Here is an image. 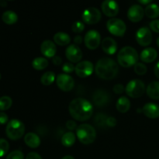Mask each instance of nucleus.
<instances>
[{"label":"nucleus","instance_id":"3c124183","mask_svg":"<svg viewBox=\"0 0 159 159\" xmlns=\"http://www.w3.org/2000/svg\"><path fill=\"white\" fill-rule=\"evenodd\" d=\"M0 79H1V75H0Z\"/></svg>","mask_w":159,"mask_h":159},{"label":"nucleus","instance_id":"09e8293b","mask_svg":"<svg viewBox=\"0 0 159 159\" xmlns=\"http://www.w3.org/2000/svg\"><path fill=\"white\" fill-rule=\"evenodd\" d=\"M157 45H158L159 48V37H158V39H157Z\"/></svg>","mask_w":159,"mask_h":159},{"label":"nucleus","instance_id":"2eb2a0df","mask_svg":"<svg viewBox=\"0 0 159 159\" xmlns=\"http://www.w3.org/2000/svg\"><path fill=\"white\" fill-rule=\"evenodd\" d=\"M144 15V9L140 5H133L127 11V17L131 22H139Z\"/></svg>","mask_w":159,"mask_h":159},{"label":"nucleus","instance_id":"37998d69","mask_svg":"<svg viewBox=\"0 0 159 159\" xmlns=\"http://www.w3.org/2000/svg\"><path fill=\"white\" fill-rule=\"evenodd\" d=\"M52 61L54 65H60L62 63V59L60 56H54L52 57Z\"/></svg>","mask_w":159,"mask_h":159},{"label":"nucleus","instance_id":"2f4dec72","mask_svg":"<svg viewBox=\"0 0 159 159\" xmlns=\"http://www.w3.org/2000/svg\"><path fill=\"white\" fill-rule=\"evenodd\" d=\"M9 149V142L6 139L0 138V158L7 154Z\"/></svg>","mask_w":159,"mask_h":159},{"label":"nucleus","instance_id":"6e6552de","mask_svg":"<svg viewBox=\"0 0 159 159\" xmlns=\"http://www.w3.org/2000/svg\"><path fill=\"white\" fill-rule=\"evenodd\" d=\"M101 36L99 31L96 30H90L85 34L84 42L86 46L90 50H95L100 44Z\"/></svg>","mask_w":159,"mask_h":159},{"label":"nucleus","instance_id":"0eeeda50","mask_svg":"<svg viewBox=\"0 0 159 159\" xmlns=\"http://www.w3.org/2000/svg\"><path fill=\"white\" fill-rule=\"evenodd\" d=\"M107 28L110 34L118 37H123L127 30L125 23L117 18L110 19L107 23Z\"/></svg>","mask_w":159,"mask_h":159},{"label":"nucleus","instance_id":"e433bc0d","mask_svg":"<svg viewBox=\"0 0 159 159\" xmlns=\"http://www.w3.org/2000/svg\"><path fill=\"white\" fill-rule=\"evenodd\" d=\"M151 30L155 33H159V20H154L149 24Z\"/></svg>","mask_w":159,"mask_h":159},{"label":"nucleus","instance_id":"1a4fd4ad","mask_svg":"<svg viewBox=\"0 0 159 159\" xmlns=\"http://www.w3.org/2000/svg\"><path fill=\"white\" fill-rule=\"evenodd\" d=\"M56 83L57 87L62 91H71L75 85V80L71 75L65 73L59 74L56 78Z\"/></svg>","mask_w":159,"mask_h":159},{"label":"nucleus","instance_id":"c03bdc74","mask_svg":"<svg viewBox=\"0 0 159 159\" xmlns=\"http://www.w3.org/2000/svg\"><path fill=\"white\" fill-rule=\"evenodd\" d=\"M82 36H79V35H77V36H75V38H74V43H75V45H79V44H81V43H82Z\"/></svg>","mask_w":159,"mask_h":159},{"label":"nucleus","instance_id":"20e7f679","mask_svg":"<svg viewBox=\"0 0 159 159\" xmlns=\"http://www.w3.org/2000/svg\"><path fill=\"white\" fill-rule=\"evenodd\" d=\"M76 136L83 144H90L96 140V131L94 127L90 124H83L76 129Z\"/></svg>","mask_w":159,"mask_h":159},{"label":"nucleus","instance_id":"a878e982","mask_svg":"<svg viewBox=\"0 0 159 159\" xmlns=\"http://www.w3.org/2000/svg\"><path fill=\"white\" fill-rule=\"evenodd\" d=\"M2 19L3 22L6 23V24L12 25L16 23V21L18 20V16L14 11L7 10L3 12Z\"/></svg>","mask_w":159,"mask_h":159},{"label":"nucleus","instance_id":"9b49d317","mask_svg":"<svg viewBox=\"0 0 159 159\" xmlns=\"http://www.w3.org/2000/svg\"><path fill=\"white\" fill-rule=\"evenodd\" d=\"M94 70V65L90 61H82L76 65L75 71L80 78H86L91 75Z\"/></svg>","mask_w":159,"mask_h":159},{"label":"nucleus","instance_id":"72a5a7b5","mask_svg":"<svg viewBox=\"0 0 159 159\" xmlns=\"http://www.w3.org/2000/svg\"><path fill=\"white\" fill-rule=\"evenodd\" d=\"M6 159H24V155L21 151L15 150L7 155Z\"/></svg>","mask_w":159,"mask_h":159},{"label":"nucleus","instance_id":"79ce46f5","mask_svg":"<svg viewBox=\"0 0 159 159\" xmlns=\"http://www.w3.org/2000/svg\"><path fill=\"white\" fill-rule=\"evenodd\" d=\"M25 159H43L37 152H30Z\"/></svg>","mask_w":159,"mask_h":159},{"label":"nucleus","instance_id":"412c9836","mask_svg":"<svg viewBox=\"0 0 159 159\" xmlns=\"http://www.w3.org/2000/svg\"><path fill=\"white\" fill-rule=\"evenodd\" d=\"M24 142L27 146L31 148H36L39 147L40 144V138L37 134L30 132L27 133L24 137Z\"/></svg>","mask_w":159,"mask_h":159},{"label":"nucleus","instance_id":"473e14b6","mask_svg":"<svg viewBox=\"0 0 159 159\" xmlns=\"http://www.w3.org/2000/svg\"><path fill=\"white\" fill-rule=\"evenodd\" d=\"M108 116L103 113H98L95 117V123L97 126L102 127V126L107 125V120Z\"/></svg>","mask_w":159,"mask_h":159},{"label":"nucleus","instance_id":"4be33fe9","mask_svg":"<svg viewBox=\"0 0 159 159\" xmlns=\"http://www.w3.org/2000/svg\"><path fill=\"white\" fill-rule=\"evenodd\" d=\"M148 96L153 99H159V82L154 81L149 83L146 89Z\"/></svg>","mask_w":159,"mask_h":159},{"label":"nucleus","instance_id":"de8ad7c7","mask_svg":"<svg viewBox=\"0 0 159 159\" xmlns=\"http://www.w3.org/2000/svg\"><path fill=\"white\" fill-rule=\"evenodd\" d=\"M61 159H75V158L74 157L71 156V155H65V156H64Z\"/></svg>","mask_w":159,"mask_h":159},{"label":"nucleus","instance_id":"f03ea898","mask_svg":"<svg viewBox=\"0 0 159 159\" xmlns=\"http://www.w3.org/2000/svg\"><path fill=\"white\" fill-rule=\"evenodd\" d=\"M119 68L113 59L110 57H102L99 59L96 65L95 71L98 77L105 80L114 79L117 75Z\"/></svg>","mask_w":159,"mask_h":159},{"label":"nucleus","instance_id":"393cba45","mask_svg":"<svg viewBox=\"0 0 159 159\" xmlns=\"http://www.w3.org/2000/svg\"><path fill=\"white\" fill-rule=\"evenodd\" d=\"M144 13L150 19L158 18L159 16V6L155 3H151L146 6Z\"/></svg>","mask_w":159,"mask_h":159},{"label":"nucleus","instance_id":"603ef678","mask_svg":"<svg viewBox=\"0 0 159 159\" xmlns=\"http://www.w3.org/2000/svg\"><path fill=\"white\" fill-rule=\"evenodd\" d=\"M158 159H159V158H158Z\"/></svg>","mask_w":159,"mask_h":159},{"label":"nucleus","instance_id":"7c9ffc66","mask_svg":"<svg viewBox=\"0 0 159 159\" xmlns=\"http://www.w3.org/2000/svg\"><path fill=\"white\" fill-rule=\"evenodd\" d=\"M134 72L138 75H144L148 71L147 66L144 63H141V62H138L134 65Z\"/></svg>","mask_w":159,"mask_h":159},{"label":"nucleus","instance_id":"bb28decb","mask_svg":"<svg viewBox=\"0 0 159 159\" xmlns=\"http://www.w3.org/2000/svg\"><path fill=\"white\" fill-rule=\"evenodd\" d=\"M76 137L73 132H66L61 137V144L65 147H71L75 143Z\"/></svg>","mask_w":159,"mask_h":159},{"label":"nucleus","instance_id":"49530a36","mask_svg":"<svg viewBox=\"0 0 159 159\" xmlns=\"http://www.w3.org/2000/svg\"><path fill=\"white\" fill-rule=\"evenodd\" d=\"M140 3L141 4H144V5H147V4H151L152 3V0H139Z\"/></svg>","mask_w":159,"mask_h":159},{"label":"nucleus","instance_id":"6ab92c4d","mask_svg":"<svg viewBox=\"0 0 159 159\" xmlns=\"http://www.w3.org/2000/svg\"><path fill=\"white\" fill-rule=\"evenodd\" d=\"M117 43L113 38L107 37L102 41V48L104 52L107 54H113L117 50Z\"/></svg>","mask_w":159,"mask_h":159},{"label":"nucleus","instance_id":"cd10ccee","mask_svg":"<svg viewBox=\"0 0 159 159\" xmlns=\"http://www.w3.org/2000/svg\"><path fill=\"white\" fill-rule=\"evenodd\" d=\"M48 64L49 62H48V59L43 57H38L33 60L32 66L34 67V69L40 71V70L46 68L48 66Z\"/></svg>","mask_w":159,"mask_h":159},{"label":"nucleus","instance_id":"b1692460","mask_svg":"<svg viewBox=\"0 0 159 159\" xmlns=\"http://www.w3.org/2000/svg\"><path fill=\"white\" fill-rule=\"evenodd\" d=\"M54 43L60 46H65L70 43L71 37L65 32H57L54 35Z\"/></svg>","mask_w":159,"mask_h":159},{"label":"nucleus","instance_id":"c9c22d12","mask_svg":"<svg viewBox=\"0 0 159 159\" xmlns=\"http://www.w3.org/2000/svg\"><path fill=\"white\" fill-rule=\"evenodd\" d=\"M75 68V66H74L73 63L71 62H65L62 66V70L65 72V74L72 72Z\"/></svg>","mask_w":159,"mask_h":159},{"label":"nucleus","instance_id":"5701e85b","mask_svg":"<svg viewBox=\"0 0 159 159\" xmlns=\"http://www.w3.org/2000/svg\"><path fill=\"white\" fill-rule=\"evenodd\" d=\"M116 110L120 113H127L130 108V101L126 96H121L116 102Z\"/></svg>","mask_w":159,"mask_h":159},{"label":"nucleus","instance_id":"c85d7f7f","mask_svg":"<svg viewBox=\"0 0 159 159\" xmlns=\"http://www.w3.org/2000/svg\"><path fill=\"white\" fill-rule=\"evenodd\" d=\"M55 79V74L53 71H47L40 77V82L44 85H49L54 82Z\"/></svg>","mask_w":159,"mask_h":159},{"label":"nucleus","instance_id":"ddd939ff","mask_svg":"<svg viewBox=\"0 0 159 159\" xmlns=\"http://www.w3.org/2000/svg\"><path fill=\"white\" fill-rule=\"evenodd\" d=\"M65 56L71 63H78L82 57V52L80 48L75 44H70L65 51Z\"/></svg>","mask_w":159,"mask_h":159},{"label":"nucleus","instance_id":"423d86ee","mask_svg":"<svg viewBox=\"0 0 159 159\" xmlns=\"http://www.w3.org/2000/svg\"><path fill=\"white\" fill-rule=\"evenodd\" d=\"M145 85L141 79H132L125 87V91L127 96L132 98H139L145 92Z\"/></svg>","mask_w":159,"mask_h":159},{"label":"nucleus","instance_id":"39448f33","mask_svg":"<svg viewBox=\"0 0 159 159\" xmlns=\"http://www.w3.org/2000/svg\"><path fill=\"white\" fill-rule=\"evenodd\" d=\"M25 132V125L23 122L16 119L9 121L6 125V133L8 138L11 140H18L23 136Z\"/></svg>","mask_w":159,"mask_h":159},{"label":"nucleus","instance_id":"a18cd8bd","mask_svg":"<svg viewBox=\"0 0 159 159\" xmlns=\"http://www.w3.org/2000/svg\"><path fill=\"white\" fill-rule=\"evenodd\" d=\"M154 72H155V76L159 79V61L155 65V68H154Z\"/></svg>","mask_w":159,"mask_h":159},{"label":"nucleus","instance_id":"c756f323","mask_svg":"<svg viewBox=\"0 0 159 159\" xmlns=\"http://www.w3.org/2000/svg\"><path fill=\"white\" fill-rule=\"evenodd\" d=\"M12 104V100L9 96H4L0 97V110L4 111L11 107Z\"/></svg>","mask_w":159,"mask_h":159},{"label":"nucleus","instance_id":"8fccbe9b","mask_svg":"<svg viewBox=\"0 0 159 159\" xmlns=\"http://www.w3.org/2000/svg\"><path fill=\"white\" fill-rule=\"evenodd\" d=\"M2 6H6V2H2Z\"/></svg>","mask_w":159,"mask_h":159},{"label":"nucleus","instance_id":"4468645a","mask_svg":"<svg viewBox=\"0 0 159 159\" xmlns=\"http://www.w3.org/2000/svg\"><path fill=\"white\" fill-rule=\"evenodd\" d=\"M102 12L106 16L110 17H113L116 16L119 12V5L116 2L113 0H105L102 3Z\"/></svg>","mask_w":159,"mask_h":159},{"label":"nucleus","instance_id":"ea45409f","mask_svg":"<svg viewBox=\"0 0 159 159\" xmlns=\"http://www.w3.org/2000/svg\"><path fill=\"white\" fill-rule=\"evenodd\" d=\"M116 125V120L113 116H109L107 120V126L113 127Z\"/></svg>","mask_w":159,"mask_h":159},{"label":"nucleus","instance_id":"dca6fc26","mask_svg":"<svg viewBox=\"0 0 159 159\" xmlns=\"http://www.w3.org/2000/svg\"><path fill=\"white\" fill-rule=\"evenodd\" d=\"M93 100L95 105L98 107H103L108 104L110 101V96L107 91L102 89H98L93 93Z\"/></svg>","mask_w":159,"mask_h":159},{"label":"nucleus","instance_id":"58836bf2","mask_svg":"<svg viewBox=\"0 0 159 159\" xmlns=\"http://www.w3.org/2000/svg\"><path fill=\"white\" fill-rule=\"evenodd\" d=\"M8 120H9L8 115L4 112H0V124L3 125V124H7Z\"/></svg>","mask_w":159,"mask_h":159},{"label":"nucleus","instance_id":"f3484780","mask_svg":"<svg viewBox=\"0 0 159 159\" xmlns=\"http://www.w3.org/2000/svg\"><path fill=\"white\" fill-rule=\"evenodd\" d=\"M40 51L42 54L47 57H53L57 52L55 43L50 40H46L42 42L40 45Z\"/></svg>","mask_w":159,"mask_h":159},{"label":"nucleus","instance_id":"7ed1b4c3","mask_svg":"<svg viewBox=\"0 0 159 159\" xmlns=\"http://www.w3.org/2000/svg\"><path fill=\"white\" fill-rule=\"evenodd\" d=\"M139 55L138 51L134 48L126 46L120 50L117 54V61L121 66L124 68H129L135 65L138 61Z\"/></svg>","mask_w":159,"mask_h":159},{"label":"nucleus","instance_id":"aec40b11","mask_svg":"<svg viewBox=\"0 0 159 159\" xmlns=\"http://www.w3.org/2000/svg\"><path fill=\"white\" fill-rule=\"evenodd\" d=\"M158 56V52L153 48H147L143 50L140 54V59L145 63L153 62Z\"/></svg>","mask_w":159,"mask_h":159},{"label":"nucleus","instance_id":"4c0bfd02","mask_svg":"<svg viewBox=\"0 0 159 159\" xmlns=\"http://www.w3.org/2000/svg\"><path fill=\"white\" fill-rule=\"evenodd\" d=\"M124 90H125V88L122 84H116L113 86V92L116 94H122Z\"/></svg>","mask_w":159,"mask_h":159},{"label":"nucleus","instance_id":"f257e3e1","mask_svg":"<svg viewBox=\"0 0 159 159\" xmlns=\"http://www.w3.org/2000/svg\"><path fill=\"white\" fill-rule=\"evenodd\" d=\"M68 110L74 119L85 121L89 119L93 113V107L89 101L83 98H76L69 104Z\"/></svg>","mask_w":159,"mask_h":159},{"label":"nucleus","instance_id":"a211bd4d","mask_svg":"<svg viewBox=\"0 0 159 159\" xmlns=\"http://www.w3.org/2000/svg\"><path fill=\"white\" fill-rule=\"evenodd\" d=\"M142 112L147 117L156 119L159 117V106L154 102H148L143 107Z\"/></svg>","mask_w":159,"mask_h":159},{"label":"nucleus","instance_id":"f704fd0d","mask_svg":"<svg viewBox=\"0 0 159 159\" xmlns=\"http://www.w3.org/2000/svg\"><path fill=\"white\" fill-rule=\"evenodd\" d=\"M85 29V25L82 21H75L72 24L71 30L75 33H81Z\"/></svg>","mask_w":159,"mask_h":159},{"label":"nucleus","instance_id":"f8f14e48","mask_svg":"<svg viewBox=\"0 0 159 159\" xmlns=\"http://www.w3.org/2000/svg\"><path fill=\"white\" fill-rule=\"evenodd\" d=\"M136 40L141 46L146 47L151 44L152 41V34L149 28L144 26L138 30L136 33Z\"/></svg>","mask_w":159,"mask_h":159},{"label":"nucleus","instance_id":"a19ab883","mask_svg":"<svg viewBox=\"0 0 159 159\" xmlns=\"http://www.w3.org/2000/svg\"><path fill=\"white\" fill-rule=\"evenodd\" d=\"M66 127L68 130H74L77 129V124L74 120H68L66 123Z\"/></svg>","mask_w":159,"mask_h":159},{"label":"nucleus","instance_id":"9d476101","mask_svg":"<svg viewBox=\"0 0 159 159\" xmlns=\"http://www.w3.org/2000/svg\"><path fill=\"white\" fill-rule=\"evenodd\" d=\"M101 12L97 8L90 7L85 9L82 15V19L87 24H96L101 20Z\"/></svg>","mask_w":159,"mask_h":159}]
</instances>
